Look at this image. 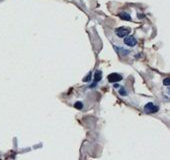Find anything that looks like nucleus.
I'll use <instances>...</instances> for the list:
<instances>
[{
    "instance_id": "7ed1b4c3",
    "label": "nucleus",
    "mask_w": 170,
    "mask_h": 160,
    "mask_svg": "<svg viewBox=\"0 0 170 160\" xmlns=\"http://www.w3.org/2000/svg\"><path fill=\"white\" fill-rule=\"evenodd\" d=\"M107 79L110 83H116V82H119L120 80H122V75H120L118 73H111L108 75Z\"/></svg>"
},
{
    "instance_id": "423d86ee",
    "label": "nucleus",
    "mask_w": 170,
    "mask_h": 160,
    "mask_svg": "<svg viewBox=\"0 0 170 160\" xmlns=\"http://www.w3.org/2000/svg\"><path fill=\"white\" fill-rule=\"evenodd\" d=\"M95 82H99L100 80H101V78H102V73H101V71L100 70H97L95 72Z\"/></svg>"
},
{
    "instance_id": "f03ea898",
    "label": "nucleus",
    "mask_w": 170,
    "mask_h": 160,
    "mask_svg": "<svg viewBox=\"0 0 170 160\" xmlns=\"http://www.w3.org/2000/svg\"><path fill=\"white\" fill-rule=\"evenodd\" d=\"M115 33L118 37L122 38V37H125L127 36L129 33H130V29L127 28V27H119L117 29H115Z\"/></svg>"
},
{
    "instance_id": "6e6552de",
    "label": "nucleus",
    "mask_w": 170,
    "mask_h": 160,
    "mask_svg": "<svg viewBox=\"0 0 170 160\" xmlns=\"http://www.w3.org/2000/svg\"><path fill=\"white\" fill-rule=\"evenodd\" d=\"M90 80H91V73L89 72V74H88V75H87V76L83 79V81H84V82H89Z\"/></svg>"
},
{
    "instance_id": "f257e3e1",
    "label": "nucleus",
    "mask_w": 170,
    "mask_h": 160,
    "mask_svg": "<svg viewBox=\"0 0 170 160\" xmlns=\"http://www.w3.org/2000/svg\"><path fill=\"white\" fill-rule=\"evenodd\" d=\"M158 110H159L158 106L155 105L154 103H152V102L147 103V104L144 106V111H145L146 113H148V114H153V113H156Z\"/></svg>"
},
{
    "instance_id": "9d476101",
    "label": "nucleus",
    "mask_w": 170,
    "mask_h": 160,
    "mask_svg": "<svg viewBox=\"0 0 170 160\" xmlns=\"http://www.w3.org/2000/svg\"><path fill=\"white\" fill-rule=\"evenodd\" d=\"M169 83H170L169 78H165V79H164V81H163L164 85H166V86H167V85H169Z\"/></svg>"
},
{
    "instance_id": "20e7f679",
    "label": "nucleus",
    "mask_w": 170,
    "mask_h": 160,
    "mask_svg": "<svg viewBox=\"0 0 170 160\" xmlns=\"http://www.w3.org/2000/svg\"><path fill=\"white\" fill-rule=\"evenodd\" d=\"M124 43L126 45H128V46H130V47H133V46H135L137 44V40L134 38L133 36H127L124 39Z\"/></svg>"
},
{
    "instance_id": "0eeeda50",
    "label": "nucleus",
    "mask_w": 170,
    "mask_h": 160,
    "mask_svg": "<svg viewBox=\"0 0 170 160\" xmlns=\"http://www.w3.org/2000/svg\"><path fill=\"white\" fill-rule=\"evenodd\" d=\"M74 107L76 109H82L83 108V103L80 102V101H77V102H75V104H74Z\"/></svg>"
},
{
    "instance_id": "39448f33",
    "label": "nucleus",
    "mask_w": 170,
    "mask_h": 160,
    "mask_svg": "<svg viewBox=\"0 0 170 160\" xmlns=\"http://www.w3.org/2000/svg\"><path fill=\"white\" fill-rule=\"evenodd\" d=\"M119 17L122 20H126V21H131V16L128 14V13L122 12L119 14Z\"/></svg>"
},
{
    "instance_id": "1a4fd4ad",
    "label": "nucleus",
    "mask_w": 170,
    "mask_h": 160,
    "mask_svg": "<svg viewBox=\"0 0 170 160\" xmlns=\"http://www.w3.org/2000/svg\"><path fill=\"white\" fill-rule=\"evenodd\" d=\"M119 93L121 94V95H126V91L123 87H120V90H119Z\"/></svg>"
}]
</instances>
